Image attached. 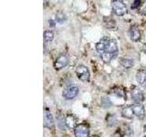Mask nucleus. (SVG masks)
I'll list each match as a JSON object with an SVG mask.
<instances>
[{
    "label": "nucleus",
    "mask_w": 146,
    "mask_h": 137,
    "mask_svg": "<svg viewBox=\"0 0 146 137\" xmlns=\"http://www.w3.org/2000/svg\"><path fill=\"white\" fill-rule=\"evenodd\" d=\"M96 49L105 63L110 62L118 54V46L116 41L107 37L102 38L99 41L96 46Z\"/></svg>",
    "instance_id": "obj_1"
},
{
    "label": "nucleus",
    "mask_w": 146,
    "mask_h": 137,
    "mask_svg": "<svg viewBox=\"0 0 146 137\" xmlns=\"http://www.w3.org/2000/svg\"><path fill=\"white\" fill-rule=\"evenodd\" d=\"M121 114L123 117L128 119H131L134 116L138 117L139 119H143L145 115V110L143 105H141L139 103L133 104L123 108L121 111Z\"/></svg>",
    "instance_id": "obj_2"
},
{
    "label": "nucleus",
    "mask_w": 146,
    "mask_h": 137,
    "mask_svg": "<svg viewBox=\"0 0 146 137\" xmlns=\"http://www.w3.org/2000/svg\"><path fill=\"white\" fill-rule=\"evenodd\" d=\"M112 10L117 16H123L127 13L128 9H127L126 5L122 1L117 0V1L112 2Z\"/></svg>",
    "instance_id": "obj_3"
},
{
    "label": "nucleus",
    "mask_w": 146,
    "mask_h": 137,
    "mask_svg": "<svg viewBox=\"0 0 146 137\" xmlns=\"http://www.w3.org/2000/svg\"><path fill=\"white\" fill-rule=\"evenodd\" d=\"M79 94V88L76 86H68L62 91V96L66 100H72Z\"/></svg>",
    "instance_id": "obj_4"
},
{
    "label": "nucleus",
    "mask_w": 146,
    "mask_h": 137,
    "mask_svg": "<svg viewBox=\"0 0 146 137\" xmlns=\"http://www.w3.org/2000/svg\"><path fill=\"white\" fill-rule=\"evenodd\" d=\"M76 75L82 81H88L90 80V71L88 68L83 65H80L77 67Z\"/></svg>",
    "instance_id": "obj_5"
},
{
    "label": "nucleus",
    "mask_w": 146,
    "mask_h": 137,
    "mask_svg": "<svg viewBox=\"0 0 146 137\" xmlns=\"http://www.w3.org/2000/svg\"><path fill=\"white\" fill-rule=\"evenodd\" d=\"M74 134L76 137H89L90 135V129L89 126L86 123H80L77 125L74 130Z\"/></svg>",
    "instance_id": "obj_6"
},
{
    "label": "nucleus",
    "mask_w": 146,
    "mask_h": 137,
    "mask_svg": "<svg viewBox=\"0 0 146 137\" xmlns=\"http://www.w3.org/2000/svg\"><path fill=\"white\" fill-rule=\"evenodd\" d=\"M68 59L66 55H64V54L59 55L57 58L56 61H55V64H54L55 68L58 70H61V68H63L64 67H66L68 65Z\"/></svg>",
    "instance_id": "obj_7"
},
{
    "label": "nucleus",
    "mask_w": 146,
    "mask_h": 137,
    "mask_svg": "<svg viewBox=\"0 0 146 137\" xmlns=\"http://www.w3.org/2000/svg\"><path fill=\"white\" fill-rule=\"evenodd\" d=\"M131 100H133L134 102H138V103L143 102V100H144V96H143V91H141L139 88H136V87H134L133 90H131Z\"/></svg>",
    "instance_id": "obj_8"
},
{
    "label": "nucleus",
    "mask_w": 146,
    "mask_h": 137,
    "mask_svg": "<svg viewBox=\"0 0 146 137\" xmlns=\"http://www.w3.org/2000/svg\"><path fill=\"white\" fill-rule=\"evenodd\" d=\"M44 125L47 128H48V129H53L54 128L53 116L48 110H45L44 112Z\"/></svg>",
    "instance_id": "obj_9"
},
{
    "label": "nucleus",
    "mask_w": 146,
    "mask_h": 137,
    "mask_svg": "<svg viewBox=\"0 0 146 137\" xmlns=\"http://www.w3.org/2000/svg\"><path fill=\"white\" fill-rule=\"evenodd\" d=\"M128 34H129V37H130V39L132 40V41H134V42H136V41H138L141 38V32L139 30V29L137 27L133 26V27H130V29H129V32H128Z\"/></svg>",
    "instance_id": "obj_10"
},
{
    "label": "nucleus",
    "mask_w": 146,
    "mask_h": 137,
    "mask_svg": "<svg viewBox=\"0 0 146 137\" xmlns=\"http://www.w3.org/2000/svg\"><path fill=\"white\" fill-rule=\"evenodd\" d=\"M136 79L138 83L146 89V72L143 70H139L136 73Z\"/></svg>",
    "instance_id": "obj_11"
},
{
    "label": "nucleus",
    "mask_w": 146,
    "mask_h": 137,
    "mask_svg": "<svg viewBox=\"0 0 146 137\" xmlns=\"http://www.w3.org/2000/svg\"><path fill=\"white\" fill-rule=\"evenodd\" d=\"M65 122H66V126L70 129H72V128H76V118L71 115V114H68L67 115V117L65 118Z\"/></svg>",
    "instance_id": "obj_12"
},
{
    "label": "nucleus",
    "mask_w": 146,
    "mask_h": 137,
    "mask_svg": "<svg viewBox=\"0 0 146 137\" xmlns=\"http://www.w3.org/2000/svg\"><path fill=\"white\" fill-rule=\"evenodd\" d=\"M121 64L124 68H130L131 67H133V65H134V61L132 59H131V58H122L121 59Z\"/></svg>",
    "instance_id": "obj_13"
},
{
    "label": "nucleus",
    "mask_w": 146,
    "mask_h": 137,
    "mask_svg": "<svg viewBox=\"0 0 146 137\" xmlns=\"http://www.w3.org/2000/svg\"><path fill=\"white\" fill-rule=\"evenodd\" d=\"M43 37H44L45 42H50V41H52L54 39V33L50 30H46L44 32Z\"/></svg>",
    "instance_id": "obj_14"
},
{
    "label": "nucleus",
    "mask_w": 146,
    "mask_h": 137,
    "mask_svg": "<svg viewBox=\"0 0 146 137\" xmlns=\"http://www.w3.org/2000/svg\"><path fill=\"white\" fill-rule=\"evenodd\" d=\"M66 20V17L64 16V14L62 12H58L56 15V21L58 23H63Z\"/></svg>",
    "instance_id": "obj_15"
},
{
    "label": "nucleus",
    "mask_w": 146,
    "mask_h": 137,
    "mask_svg": "<svg viewBox=\"0 0 146 137\" xmlns=\"http://www.w3.org/2000/svg\"><path fill=\"white\" fill-rule=\"evenodd\" d=\"M141 3V1H134L133 4H131V8H136L137 7L140 6Z\"/></svg>",
    "instance_id": "obj_16"
},
{
    "label": "nucleus",
    "mask_w": 146,
    "mask_h": 137,
    "mask_svg": "<svg viewBox=\"0 0 146 137\" xmlns=\"http://www.w3.org/2000/svg\"><path fill=\"white\" fill-rule=\"evenodd\" d=\"M94 137H100V136H94Z\"/></svg>",
    "instance_id": "obj_17"
},
{
    "label": "nucleus",
    "mask_w": 146,
    "mask_h": 137,
    "mask_svg": "<svg viewBox=\"0 0 146 137\" xmlns=\"http://www.w3.org/2000/svg\"><path fill=\"white\" fill-rule=\"evenodd\" d=\"M143 137H146V136H143Z\"/></svg>",
    "instance_id": "obj_18"
}]
</instances>
